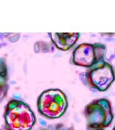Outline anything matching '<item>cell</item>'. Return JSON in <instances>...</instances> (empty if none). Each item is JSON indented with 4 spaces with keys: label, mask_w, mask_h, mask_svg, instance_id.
Here are the masks:
<instances>
[{
    "label": "cell",
    "mask_w": 115,
    "mask_h": 130,
    "mask_svg": "<svg viewBox=\"0 0 115 130\" xmlns=\"http://www.w3.org/2000/svg\"><path fill=\"white\" fill-rule=\"evenodd\" d=\"M5 120L6 130H30L35 123L36 118L27 104L13 99L6 107Z\"/></svg>",
    "instance_id": "obj_1"
},
{
    "label": "cell",
    "mask_w": 115,
    "mask_h": 130,
    "mask_svg": "<svg viewBox=\"0 0 115 130\" xmlns=\"http://www.w3.org/2000/svg\"><path fill=\"white\" fill-rule=\"evenodd\" d=\"M84 115L89 130L107 127L113 119L111 104L106 99H96L90 103L85 107Z\"/></svg>",
    "instance_id": "obj_2"
},
{
    "label": "cell",
    "mask_w": 115,
    "mask_h": 130,
    "mask_svg": "<svg viewBox=\"0 0 115 130\" xmlns=\"http://www.w3.org/2000/svg\"><path fill=\"white\" fill-rule=\"evenodd\" d=\"M81 81L90 88L99 92L107 90L115 80V74L112 65L102 61L88 68L82 73Z\"/></svg>",
    "instance_id": "obj_3"
},
{
    "label": "cell",
    "mask_w": 115,
    "mask_h": 130,
    "mask_svg": "<svg viewBox=\"0 0 115 130\" xmlns=\"http://www.w3.org/2000/svg\"><path fill=\"white\" fill-rule=\"evenodd\" d=\"M37 107L41 115L48 118H59L64 115L68 108L67 97L60 89H48L39 96Z\"/></svg>",
    "instance_id": "obj_4"
},
{
    "label": "cell",
    "mask_w": 115,
    "mask_h": 130,
    "mask_svg": "<svg viewBox=\"0 0 115 130\" xmlns=\"http://www.w3.org/2000/svg\"><path fill=\"white\" fill-rule=\"evenodd\" d=\"M106 46L101 43H84L73 51L71 61L76 66L90 68L98 63L104 61Z\"/></svg>",
    "instance_id": "obj_5"
},
{
    "label": "cell",
    "mask_w": 115,
    "mask_h": 130,
    "mask_svg": "<svg viewBox=\"0 0 115 130\" xmlns=\"http://www.w3.org/2000/svg\"><path fill=\"white\" fill-rule=\"evenodd\" d=\"M52 42L62 51H67L74 45L80 37L79 32H51Z\"/></svg>",
    "instance_id": "obj_6"
},
{
    "label": "cell",
    "mask_w": 115,
    "mask_h": 130,
    "mask_svg": "<svg viewBox=\"0 0 115 130\" xmlns=\"http://www.w3.org/2000/svg\"><path fill=\"white\" fill-rule=\"evenodd\" d=\"M94 130H104L103 129H94Z\"/></svg>",
    "instance_id": "obj_7"
},
{
    "label": "cell",
    "mask_w": 115,
    "mask_h": 130,
    "mask_svg": "<svg viewBox=\"0 0 115 130\" xmlns=\"http://www.w3.org/2000/svg\"><path fill=\"white\" fill-rule=\"evenodd\" d=\"M113 130H115V126H114V127H113Z\"/></svg>",
    "instance_id": "obj_8"
}]
</instances>
